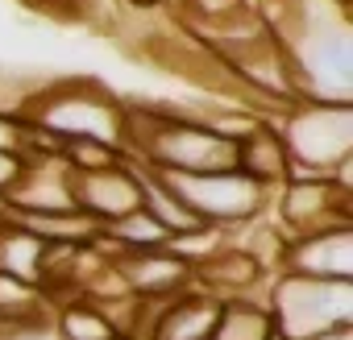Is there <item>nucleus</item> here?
<instances>
[{
	"label": "nucleus",
	"mask_w": 353,
	"mask_h": 340,
	"mask_svg": "<svg viewBox=\"0 0 353 340\" xmlns=\"http://www.w3.org/2000/svg\"><path fill=\"white\" fill-rule=\"evenodd\" d=\"M112 270L133 299H170V295L196 286L192 253L183 245L145 249V253H112Z\"/></svg>",
	"instance_id": "0eeeda50"
},
{
	"label": "nucleus",
	"mask_w": 353,
	"mask_h": 340,
	"mask_svg": "<svg viewBox=\"0 0 353 340\" xmlns=\"http://www.w3.org/2000/svg\"><path fill=\"white\" fill-rule=\"evenodd\" d=\"M262 303L279 340H345L353 332V282L341 278L279 270Z\"/></svg>",
	"instance_id": "f03ea898"
},
{
	"label": "nucleus",
	"mask_w": 353,
	"mask_h": 340,
	"mask_svg": "<svg viewBox=\"0 0 353 340\" xmlns=\"http://www.w3.org/2000/svg\"><path fill=\"white\" fill-rule=\"evenodd\" d=\"M17 116L21 145L34 149H59L67 141H104L125 149V100L88 75L34 83Z\"/></svg>",
	"instance_id": "f257e3e1"
},
{
	"label": "nucleus",
	"mask_w": 353,
	"mask_h": 340,
	"mask_svg": "<svg viewBox=\"0 0 353 340\" xmlns=\"http://www.w3.org/2000/svg\"><path fill=\"white\" fill-rule=\"evenodd\" d=\"M125 5H129L133 13H166L174 0H125Z\"/></svg>",
	"instance_id": "dca6fc26"
},
{
	"label": "nucleus",
	"mask_w": 353,
	"mask_h": 340,
	"mask_svg": "<svg viewBox=\"0 0 353 340\" xmlns=\"http://www.w3.org/2000/svg\"><path fill=\"white\" fill-rule=\"evenodd\" d=\"M100 245L112 249V253H145V249H166L174 241H170V233L145 208H133L121 220H112V224L100 229Z\"/></svg>",
	"instance_id": "f8f14e48"
},
{
	"label": "nucleus",
	"mask_w": 353,
	"mask_h": 340,
	"mask_svg": "<svg viewBox=\"0 0 353 340\" xmlns=\"http://www.w3.org/2000/svg\"><path fill=\"white\" fill-rule=\"evenodd\" d=\"M21 5L59 25H83L96 17V0H21Z\"/></svg>",
	"instance_id": "4468645a"
},
{
	"label": "nucleus",
	"mask_w": 353,
	"mask_h": 340,
	"mask_svg": "<svg viewBox=\"0 0 353 340\" xmlns=\"http://www.w3.org/2000/svg\"><path fill=\"white\" fill-rule=\"evenodd\" d=\"M279 270L353 282V224H324V229L283 237Z\"/></svg>",
	"instance_id": "6e6552de"
},
{
	"label": "nucleus",
	"mask_w": 353,
	"mask_h": 340,
	"mask_svg": "<svg viewBox=\"0 0 353 340\" xmlns=\"http://www.w3.org/2000/svg\"><path fill=\"white\" fill-rule=\"evenodd\" d=\"M270 125L283 137V149L291 158V175L349 179V166H353V104L295 100Z\"/></svg>",
	"instance_id": "7ed1b4c3"
},
{
	"label": "nucleus",
	"mask_w": 353,
	"mask_h": 340,
	"mask_svg": "<svg viewBox=\"0 0 353 340\" xmlns=\"http://www.w3.org/2000/svg\"><path fill=\"white\" fill-rule=\"evenodd\" d=\"M42 253H46V241L38 233H30L26 224H17L9 212H0V274H13V278L38 286Z\"/></svg>",
	"instance_id": "9d476101"
},
{
	"label": "nucleus",
	"mask_w": 353,
	"mask_h": 340,
	"mask_svg": "<svg viewBox=\"0 0 353 340\" xmlns=\"http://www.w3.org/2000/svg\"><path fill=\"white\" fill-rule=\"evenodd\" d=\"M208 340H279L262 299H229L216 332Z\"/></svg>",
	"instance_id": "ddd939ff"
},
{
	"label": "nucleus",
	"mask_w": 353,
	"mask_h": 340,
	"mask_svg": "<svg viewBox=\"0 0 353 340\" xmlns=\"http://www.w3.org/2000/svg\"><path fill=\"white\" fill-rule=\"evenodd\" d=\"M26 162H30V153L21 145H0V204L17 191V183L26 175Z\"/></svg>",
	"instance_id": "2eb2a0df"
},
{
	"label": "nucleus",
	"mask_w": 353,
	"mask_h": 340,
	"mask_svg": "<svg viewBox=\"0 0 353 340\" xmlns=\"http://www.w3.org/2000/svg\"><path fill=\"white\" fill-rule=\"evenodd\" d=\"M283 237L324 229V224H353V183L349 179H324V175H291L270 195Z\"/></svg>",
	"instance_id": "39448f33"
},
{
	"label": "nucleus",
	"mask_w": 353,
	"mask_h": 340,
	"mask_svg": "<svg viewBox=\"0 0 353 340\" xmlns=\"http://www.w3.org/2000/svg\"><path fill=\"white\" fill-rule=\"evenodd\" d=\"M237 170H245L250 179H258L262 187H279L291 175V158L283 149V137L270 120H262L258 129H250L245 137H237Z\"/></svg>",
	"instance_id": "1a4fd4ad"
},
{
	"label": "nucleus",
	"mask_w": 353,
	"mask_h": 340,
	"mask_svg": "<svg viewBox=\"0 0 353 340\" xmlns=\"http://www.w3.org/2000/svg\"><path fill=\"white\" fill-rule=\"evenodd\" d=\"M50 323H54V336L59 340H117L125 336L92 299L83 295H71V299H59L50 307Z\"/></svg>",
	"instance_id": "9b49d317"
},
{
	"label": "nucleus",
	"mask_w": 353,
	"mask_h": 340,
	"mask_svg": "<svg viewBox=\"0 0 353 340\" xmlns=\"http://www.w3.org/2000/svg\"><path fill=\"white\" fill-rule=\"evenodd\" d=\"M154 175H158V170H154ZM158 179L216 233L254 224L266 212L270 195H274L270 187H262L258 179H250L245 170H237V166L208 170V175H158Z\"/></svg>",
	"instance_id": "20e7f679"
},
{
	"label": "nucleus",
	"mask_w": 353,
	"mask_h": 340,
	"mask_svg": "<svg viewBox=\"0 0 353 340\" xmlns=\"http://www.w3.org/2000/svg\"><path fill=\"white\" fill-rule=\"evenodd\" d=\"M71 204L96 220L100 229L121 220L125 212L141 208V170L133 158L117 162V166H104V170H71Z\"/></svg>",
	"instance_id": "423d86ee"
}]
</instances>
